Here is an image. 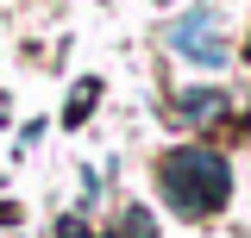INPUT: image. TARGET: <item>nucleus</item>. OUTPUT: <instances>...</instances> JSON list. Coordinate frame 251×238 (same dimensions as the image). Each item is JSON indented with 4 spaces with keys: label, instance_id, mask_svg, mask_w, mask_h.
<instances>
[{
    "label": "nucleus",
    "instance_id": "1",
    "mask_svg": "<svg viewBox=\"0 0 251 238\" xmlns=\"http://www.w3.org/2000/svg\"><path fill=\"white\" fill-rule=\"evenodd\" d=\"M151 182H157V201L176 213V219H220L232 207V157L207 138H182V144L157 150L151 163Z\"/></svg>",
    "mask_w": 251,
    "mask_h": 238
},
{
    "label": "nucleus",
    "instance_id": "2",
    "mask_svg": "<svg viewBox=\"0 0 251 238\" xmlns=\"http://www.w3.org/2000/svg\"><path fill=\"white\" fill-rule=\"evenodd\" d=\"M157 38H163V50H170L176 63L207 69V75H220V69L232 63V25H226V6H220V0H195V6H182Z\"/></svg>",
    "mask_w": 251,
    "mask_h": 238
},
{
    "label": "nucleus",
    "instance_id": "3",
    "mask_svg": "<svg viewBox=\"0 0 251 238\" xmlns=\"http://www.w3.org/2000/svg\"><path fill=\"white\" fill-rule=\"evenodd\" d=\"M163 113L170 125H182V132H214L232 119V94L220 88V82H176V88L163 94Z\"/></svg>",
    "mask_w": 251,
    "mask_h": 238
},
{
    "label": "nucleus",
    "instance_id": "4",
    "mask_svg": "<svg viewBox=\"0 0 251 238\" xmlns=\"http://www.w3.org/2000/svg\"><path fill=\"white\" fill-rule=\"evenodd\" d=\"M100 238H157V213L145 207V201H126V207L100 226Z\"/></svg>",
    "mask_w": 251,
    "mask_h": 238
},
{
    "label": "nucleus",
    "instance_id": "5",
    "mask_svg": "<svg viewBox=\"0 0 251 238\" xmlns=\"http://www.w3.org/2000/svg\"><path fill=\"white\" fill-rule=\"evenodd\" d=\"M94 100H100V75H82V82L69 88V107H63V125H88Z\"/></svg>",
    "mask_w": 251,
    "mask_h": 238
},
{
    "label": "nucleus",
    "instance_id": "6",
    "mask_svg": "<svg viewBox=\"0 0 251 238\" xmlns=\"http://www.w3.org/2000/svg\"><path fill=\"white\" fill-rule=\"evenodd\" d=\"M19 219H25V213L13 207V201H0V226H6V232H19Z\"/></svg>",
    "mask_w": 251,
    "mask_h": 238
},
{
    "label": "nucleus",
    "instance_id": "7",
    "mask_svg": "<svg viewBox=\"0 0 251 238\" xmlns=\"http://www.w3.org/2000/svg\"><path fill=\"white\" fill-rule=\"evenodd\" d=\"M6 119H13V100H6V88H0V125H6Z\"/></svg>",
    "mask_w": 251,
    "mask_h": 238
},
{
    "label": "nucleus",
    "instance_id": "8",
    "mask_svg": "<svg viewBox=\"0 0 251 238\" xmlns=\"http://www.w3.org/2000/svg\"><path fill=\"white\" fill-rule=\"evenodd\" d=\"M13 238H25V232H13Z\"/></svg>",
    "mask_w": 251,
    "mask_h": 238
}]
</instances>
